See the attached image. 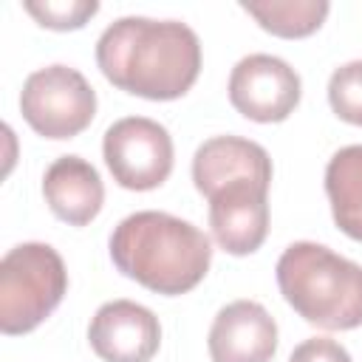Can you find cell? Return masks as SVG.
Listing matches in <instances>:
<instances>
[{
  "instance_id": "obj_1",
  "label": "cell",
  "mask_w": 362,
  "mask_h": 362,
  "mask_svg": "<svg viewBox=\"0 0 362 362\" xmlns=\"http://www.w3.org/2000/svg\"><path fill=\"white\" fill-rule=\"evenodd\" d=\"M96 65L119 90L170 102L195 85L201 74V42L178 20L122 17L102 31Z\"/></svg>"
},
{
  "instance_id": "obj_2",
  "label": "cell",
  "mask_w": 362,
  "mask_h": 362,
  "mask_svg": "<svg viewBox=\"0 0 362 362\" xmlns=\"http://www.w3.org/2000/svg\"><path fill=\"white\" fill-rule=\"evenodd\" d=\"M110 257L116 269L156 294H187L212 263L209 238L170 212H133L110 235Z\"/></svg>"
},
{
  "instance_id": "obj_3",
  "label": "cell",
  "mask_w": 362,
  "mask_h": 362,
  "mask_svg": "<svg viewBox=\"0 0 362 362\" xmlns=\"http://www.w3.org/2000/svg\"><path fill=\"white\" fill-rule=\"evenodd\" d=\"M286 303L311 325L351 331L362 325V266L322 243L297 240L277 260Z\"/></svg>"
},
{
  "instance_id": "obj_4",
  "label": "cell",
  "mask_w": 362,
  "mask_h": 362,
  "mask_svg": "<svg viewBox=\"0 0 362 362\" xmlns=\"http://www.w3.org/2000/svg\"><path fill=\"white\" fill-rule=\"evenodd\" d=\"M68 272L59 252L48 243H20L0 260V331H34L65 297Z\"/></svg>"
},
{
  "instance_id": "obj_5",
  "label": "cell",
  "mask_w": 362,
  "mask_h": 362,
  "mask_svg": "<svg viewBox=\"0 0 362 362\" xmlns=\"http://www.w3.org/2000/svg\"><path fill=\"white\" fill-rule=\"evenodd\" d=\"M23 119L45 139H74L96 116V93L90 82L68 65L34 71L20 93Z\"/></svg>"
},
{
  "instance_id": "obj_6",
  "label": "cell",
  "mask_w": 362,
  "mask_h": 362,
  "mask_svg": "<svg viewBox=\"0 0 362 362\" xmlns=\"http://www.w3.org/2000/svg\"><path fill=\"white\" fill-rule=\"evenodd\" d=\"M105 164L124 189H156L173 173V139L164 124L147 116H124L105 130Z\"/></svg>"
},
{
  "instance_id": "obj_7",
  "label": "cell",
  "mask_w": 362,
  "mask_h": 362,
  "mask_svg": "<svg viewBox=\"0 0 362 362\" xmlns=\"http://www.w3.org/2000/svg\"><path fill=\"white\" fill-rule=\"evenodd\" d=\"M229 102L252 122H283L300 102V74L280 57L249 54L232 68Z\"/></svg>"
},
{
  "instance_id": "obj_8",
  "label": "cell",
  "mask_w": 362,
  "mask_h": 362,
  "mask_svg": "<svg viewBox=\"0 0 362 362\" xmlns=\"http://www.w3.org/2000/svg\"><path fill=\"white\" fill-rule=\"evenodd\" d=\"M209 229L229 255H252L269 235V184L240 178L209 198Z\"/></svg>"
},
{
  "instance_id": "obj_9",
  "label": "cell",
  "mask_w": 362,
  "mask_h": 362,
  "mask_svg": "<svg viewBox=\"0 0 362 362\" xmlns=\"http://www.w3.org/2000/svg\"><path fill=\"white\" fill-rule=\"evenodd\" d=\"M88 339L105 362H150L161 345V325L150 308L133 300H110L96 308Z\"/></svg>"
},
{
  "instance_id": "obj_10",
  "label": "cell",
  "mask_w": 362,
  "mask_h": 362,
  "mask_svg": "<svg viewBox=\"0 0 362 362\" xmlns=\"http://www.w3.org/2000/svg\"><path fill=\"white\" fill-rule=\"evenodd\" d=\"M212 362H269L277 351V322L255 300L223 305L209 328Z\"/></svg>"
},
{
  "instance_id": "obj_11",
  "label": "cell",
  "mask_w": 362,
  "mask_h": 362,
  "mask_svg": "<svg viewBox=\"0 0 362 362\" xmlns=\"http://www.w3.org/2000/svg\"><path fill=\"white\" fill-rule=\"evenodd\" d=\"M240 178L272 184V158L257 141L240 136H215L195 150L192 181L204 198Z\"/></svg>"
},
{
  "instance_id": "obj_12",
  "label": "cell",
  "mask_w": 362,
  "mask_h": 362,
  "mask_svg": "<svg viewBox=\"0 0 362 362\" xmlns=\"http://www.w3.org/2000/svg\"><path fill=\"white\" fill-rule=\"evenodd\" d=\"M42 195L51 212L71 226L90 223L105 204V187L96 167L79 156H59L45 170Z\"/></svg>"
},
{
  "instance_id": "obj_13",
  "label": "cell",
  "mask_w": 362,
  "mask_h": 362,
  "mask_svg": "<svg viewBox=\"0 0 362 362\" xmlns=\"http://www.w3.org/2000/svg\"><path fill=\"white\" fill-rule=\"evenodd\" d=\"M325 195L337 226L362 243V144L337 150L325 167Z\"/></svg>"
},
{
  "instance_id": "obj_14",
  "label": "cell",
  "mask_w": 362,
  "mask_h": 362,
  "mask_svg": "<svg viewBox=\"0 0 362 362\" xmlns=\"http://www.w3.org/2000/svg\"><path fill=\"white\" fill-rule=\"evenodd\" d=\"M240 8L252 14L263 31L283 40H297L314 34L325 23L331 6L325 0H246Z\"/></svg>"
},
{
  "instance_id": "obj_15",
  "label": "cell",
  "mask_w": 362,
  "mask_h": 362,
  "mask_svg": "<svg viewBox=\"0 0 362 362\" xmlns=\"http://www.w3.org/2000/svg\"><path fill=\"white\" fill-rule=\"evenodd\" d=\"M23 8L42 28L76 31L99 11V3L96 0H25Z\"/></svg>"
},
{
  "instance_id": "obj_16",
  "label": "cell",
  "mask_w": 362,
  "mask_h": 362,
  "mask_svg": "<svg viewBox=\"0 0 362 362\" xmlns=\"http://www.w3.org/2000/svg\"><path fill=\"white\" fill-rule=\"evenodd\" d=\"M328 102L342 122L362 127V59L345 62L331 74Z\"/></svg>"
},
{
  "instance_id": "obj_17",
  "label": "cell",
  "mask_w": 362,
  "mask_h": 362,
  "mask_svg": "<svg viewBox=\"0 0 362 362\" xmlns=\"http://www.w3.org/2000/svg\"><path fill=\"white\" fill-rule=\"evenodd\" d=\"M288 362H351V354L337 342V339H328V337H311L305 342H300Z\"/></svg>"
}]
</instances>
